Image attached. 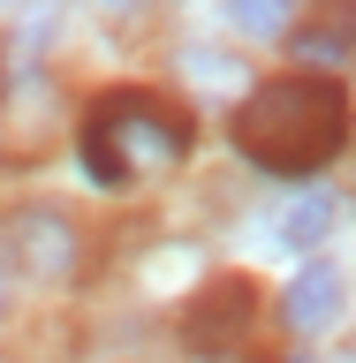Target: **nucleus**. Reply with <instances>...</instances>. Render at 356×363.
I'll return each mask as SVG.
<instances>
[{
    "mask_svg": "<svg viewBox=\"0 0 356 363\" xmlns=\"http://www.w3.org/2000/svg\"><path fill=\"white\" fill-rule=\"evenodd\" d=\"M227 136L266 174H318L349 144V91L334 76H273L235 106Z\"/></svg>",
    "mask_w": 356,
    "mask_h": 363,
    "instance_id": "f257e3e1",
    "label": "nucleus"
},
{
    "mask_svg": "<svg viewBox=\"0 0 356 363\" xmlns=\"http://www.w3.org/2000/svg\"><path fill=\"white\" fill-rule=\"evenodd\" d=\"M190 144H198L190 113H175L152 91H107V99H91L84 129H76V159H84V174L99 189H136L144 174H167V167L190 159Z\"/></svg>",
    "mask_w": 356,
    "mask_h": 363,
    "instance_id": "f03ea898",
    "label": "nucleus"
},
{
    "mask_svg": "<svg viewBox=\"0 0 356 363\" xmlns=\"http://www.w3.org/2000/svg\"><path fill=\"white\" fill-rule=\"evenodd\" d=\"M190 356L198 363H243L250 333H258V280L250 272H220L190 295Z\"/></svg>",
    "mask_w": 356,
    "mask_h": 363,
    "instance_id": "7ed1b4c3",
    "label": "nucleus"
},
{
    "mask_svg": "<svg viewBox=\"0 0 356 363\" xmlns=\"http://www.w3.org/2000/svg\"><path fill=\"white\" fill-rule=\"evenodd\" d=\"M0 257H8V265H23L31 280H68V272L84 265V227L68 220V212H53V204H31V212H16V220H8Z\"/></svg>",
    "mask_w": 356,
    "mask_h": 363,
    "instance_id": "20e7f679",
    "label": "nucleus"
},
{
    "mask_svg": "<svg viewBox=\"0 0 356 363\" xmlns=\"http://www.w3.org/2000/svg\"><path fill=\"white\" fill-rule=\"evenodd\" d=\"M341 295H349V280H341L334 265H303L288 280V295H281V318H288L296 333H326L341 318Z\"/></svg>",
    "mask_w": 356,
    "mask_h": 363,
    "instance_id": "39448f33",
    "label": "nucleus"
},
{
    "mask_svg": "<svg viewBox=\"0 0 356 363\" xmlns=\"http://www.w3.org/2000/svg\"><path fill=\"white\" fill-rule=\"evenodd\" d=\"M326 220H334V197H296L281 220H273V242L281 250H311L318 235H326Z\"/></svg>",
    "mask_w": 356,
    "mask_h": 363,
    "instance_id": "423d86ee",
    "label": "nucleus"
},
{
    "mask_svg": "<svg viewBox=\"0 0 356 363\" xmlns=\"http://www.w3.org/2000/svg\"><path fill=\"white\" fill-rule=\"evenodd\" d=\"M288 8L296 0H227V23H235L243 38H281V30H288Z\"/></svg>",
    "mask_w": 356,
    "mask_h": 363,
    "instance_id": "0eeeda50",
    "label": "nucleus"
},
{
    "mask_svg": "<svg viewBox=\"0 0 356 363\" xmlns=\"http://www.w3.org/2000/svg\"><path fill=\"white\" fill-rule=\"evenodd\" d=\"M296 53H303V61H318L326 76H334V68L349 61V30H341V23H326V30H303V38H296Z\"/></svg>",
    "mask_w": 356,
    "mask_h": 363,
    "instance_id": "6e6552de",
    "label": "nucleus"
},
{
    "mask_svg": "<svg viewBox=\"0 0 356 363\" xmlns=\"http://www.w3.org/2000/svg\"><path fill=\"white\" fill-rule=\"evenodd\" d=\"M99 8H136V0H99Z\"/></svg>",
    "mask_w": 356,
    "mask_h": 363,
    "instance_id": "1a4fd4ad",
    "label": "nucleus"
},
{
    "mask_svg": "<svg viewBox=\"0 0 356 363\" xmlns=\"http://www.w3.org/2000/svg\"><path fill=\"white\" fill-rule=\"evenodd\" d=\"M0 280H8V257H0Z\"/></svg>",
    "mask_w": 356,
    "mask_h": 363,
    "instance_id": "9d476101",
    "label": "nucleus"
},
{
    "mask_svg": "<svg viewBox=\"0 0 356 363\" xmlns=\"http://www.w3.org/2000/svg\"><path fill=\"white\" fill-rule=\"evenodd\" d=\"M296 363H318V356H296Z\"/></svg>",
    "mask_w": 356,
    "mask_h": 363,
    "instance_id": "9b49d317",
    "label": "nucleus"
},
{
    "mask_svg": "<svg viewBox=\"0 0 356 363\" xmlns=\"http://www.w3.org/2000/svg\"><path fill=\"white\" fill-rule=\"evenodd\" d=\"M0 8H8V0H0Z\"/></svg>",
    "mask_w": 356,
    "mask_h": 363,
    "instance_id": "f8f14e48",
    "label": "nucleus"
},
{
    "mask_svg": "<svg viewBox=\"0 0 356 363\" xmlns=\"http://www.w3.org/2000/svg\"><path fill=\"white\" fill-rule=\"evenodd\" d=\"M0 363H8V356H0Z\"/></svg>",
    "mask_w": 356,
    "mask_h": 363,
    "instance_id": "ddd939ff",
    "label": "nucleus"
}]
</instances>
